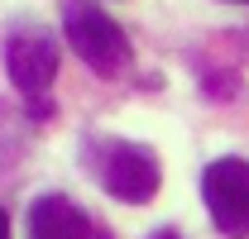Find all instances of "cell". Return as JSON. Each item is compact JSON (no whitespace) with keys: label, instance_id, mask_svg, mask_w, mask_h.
<instances>
[{"label":"cell","instance_id":"obj_1","mask_svg":"<svg viewBox=\"0 0 249 239\" xmlns=\"http://www.w3.org/2000/svg\"><path fill=\"white\" fill-rule=\"evenodd\" d=\"M82 163L91 168V177L101 182L106 196H115L124 206H144L154 201L158 182H163V168L149 144H134V139H87V153Z\"/></svg>","mask_w":249,"mask_h":239},{"label":"cell","instance_id":"obj_2","mask_svg":"<svg viewBox=\"0 0 249 239\" xmlns=\"http://www.w3.org/2000/svg\"><path fill=\"white\" fill-rule=\"evenodd\" d=\"M62 34H67V43H72V53L91 67L96 77H120L129 58H134V48H129V38L124 29L106 15V10H96L87 0H67V10H62Z\"/></svg>","mask_w":249,"mask_h":239},{"label":"cell","instance_id":"obj_3","mask_svg":"<svg viewBox=\"0 0 249 239\" xmlns=\"http://www.w3.org/2000/svg\"><path fill=\"white\" fill-rule=\"evenodd\" d=\"M201 196L211 210V225L225 239L249 235V158H216L201 172Z\"/></svg>","mask_w":249,"mask_h":239},{"label":"cell","instance_id":"obj_4","mask_svg":"<svg viewBox=\"0 0 249 239\" xmlns=\"http://www.w3.org/2000/svg\"><path fill=\"white\" fill-rule=\"evenodd\" d=\"M5 72L24 96H43L58 77V38L53 29L38 24H19L5 38Z\"/></svg>","mask_w":249,"mask_h":239},{"label":"cell","instance_id":"obj_5","mask_svg":"<svg viewBox=\"0 0 249 239\" xmlns=\"http://www.w3.org/2000/svg\"><path fill=\"white\" fill-rule=\"evenodd\" d=\"M29 235L34 239H87L91 235V220H87V210L72 206L67 196H38L29 206Z\"/></svg>","mask_w":249,"mask_h":239},{"label":"cell","instance_id":"obj_6","mask_svg":"<svg viewBox=\"0 0 249 239\" xmlns=\"http://www.w3.org/2000/svg\"><path fill=\"white\" fill-rule=\"evenodd\" d=\"M0 239H10V215L0 210Z\"/></svg>","mask_w":249,"mask_h":239},{"label":"cell","instance_id":"obj_7","mask_svg":"<svg viewBox=\"0 0 249 239\" xmlns=\"http://www.w3.org/2000/svg\"><path fill=\"white\" fill-rule=\"evenodd\" d=\"M154 239H178V235H154Z\"/></svg>","mask_w":249,"mask_h":239},{"label":"cell","instance_id":"obj_8","mask_svg":"<svg viewBox=\"0 0 249 239\" xmlns=\"http://www.w3.org/2000/svg\"><path fill=\"white\" fill-rule=\"evenodd\" d=\"M240 5H249V0H240Z\"/></svg>","mask_w":249,"mask_h":239}]
</instances>
